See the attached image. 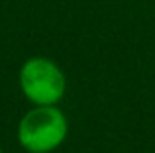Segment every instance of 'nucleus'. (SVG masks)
<instances>
[{
  "instance_id": "1",
  "label": "nucleus",
  "mask_w": 155,
  "mask_h": 153,
  "mask_svg": "<svg viewBox=\"0 0 155 153\" xmlns=\"http://www.w3.org/2000/svg\"><path fill=\"white\" fill-rule=\"evenodd\" d=\"M69 124L55 104H35L18 124V142L30 153H49L67 138Z\"/></svg>"
},
{
  "instance_id": "2",
  "label": "nucleus",
  "mask_w": 155,
  "mask_h": 153,
  "mask_svg": "<svg viewBox=\"0 0 155 153\" xmlns=\"http://www.w3.org/2000/svg\"><path fill=\"white\" fill-rule=\"evenodd\" d=\"M20 86L28 100L34 104H57L65 96L67 80L53 61L45 57H31L22 65Z\"/></svg>"
},
{
  "instance_id": "3",
  "label": "nucleus",
  "mask_w": 155,
  "mask_h": 153,
  "mask_svg": "<svg viewBox=\"0 0 155 153\" xmlns=\"http://www.w3.org/2000/svg\"><path fill=\"white\" fill-rule=\"evenodd\" d=\"M0 153H2V149H0Z\"/></svg>"
}]
</instances>
